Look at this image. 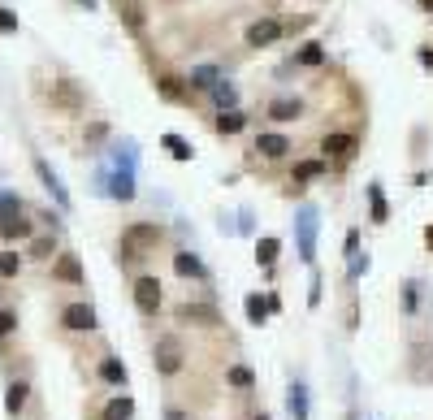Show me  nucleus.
I'll use <instances>...</instances> for the list:
<instances>
[{
	"instance_id": "5",
	"label": "nucleus",
	"mask_w": 433,
	"mask_h": 420,
	"mask_svg": "<svg viewBox=\"0 0 433 420\" xmlns=\"http://www.w3.org/2000/svg\"><path fill=\"white\" fill-rule=\"evenodd\" d=\"M135 308L143 316H156L160 312V282L156 278H135Z\"/></svg>"
},
{
	"instance_id": "43",
	"label": "nucleus",
	"mask_w": 433,
	"mask_h": 420,
	"mask_svg": "<svg viewBox=\"0 0 433 420\" xmlns=\"http://www.w3.org/2000/svg\"><path fill=\"white\" fill-rule=\"evenodd\" d=\"M165 420H186V416H182L178 408H169V412H165Z\"/></svg>"
},
{
	"instance_id": "7",
	"label": "nucleus",
	"mask_w": 433,
	"mask_h": 420,
	"mask_svg": "<svg viewBox=\"0 0 433 420\" xmlns=\"http://www.w3.org/2000/svg\"><path fill=\"white\" fill-rule=\"evenodd\" d=\"M282 35H286V30H282V18H260V22L247 26V44H251V48H269V44H278Z\"/></svg>"
},
{
	"instance_id": "6",
	"label": "nucleus",
	"mask_w": 433,
	"mask_h": 420,
	"mask_svg": "<svg viewBox=\"0 0 433 420\" xmlns=\"http://www.w3.org/2000/svg\"><path fill=\"white\" fill-rule=\"evenodd\" d=\"M100 178H108V187H104V191H108L113 200H122V204H131V200H135V169H117V165H113V169H104Z\"/></svg>"
},
{
	"instance_id": "18",
	"label": "nucleus",
	"mask_w": 433,
	"mask_h": 420,
	"mask_svg": "<svg viewBox=\"0 0 433 420\" xmlns=\"http://www.w3.org/2000/svg\"><path fill=\"white\" fill-rule=\"evenodd\" d=\"M13 217H22V195L18 191H0V225Z\"/></svg>"
},
{
	"instance_id": "46",
	"label": "nucleus",
	"mask_w": 433,
	"mask_h": 420,
	"mask_svg": "<svg viewBox=\"0 0 433 420\" xmlns=\"http://www.w3.org/2000/svg\"><path fill=\"white\" fill-rule=\"evenodd\" d=\"M256 420H269V416H256Z\"/></svg>"
},
{
	"instance_id": "41",
	"label": "nucleus",
	"mask_w": 433,
	"mask_h": 420,
	"mask_svg": "<svg viewBox=\"0 0 433 420\" xmlns=\"http://www.w3.org/2000/svg\"><path fill=\"white\" fill-rule=\"evenodd\" d=\"M403 303H407V312H416V282L403 286Z\"/></svg>"
},
{
	"instance_id": "40",
	"label": "nucleus",
	"mask_w": 433,
	"mask_h": 420,
	"mask_svg": "<svg viewBox=\"0 0 433 420\" xmlns=\"http://www.w3.org/2000/svg\"><path fill=\"white\" fill-rule=\"evenodd\" d=\"M308 303H312V308L320 303V273H316V269H312V290H308Z\"/></svg>"
},
{
	"instance_id": "13",
	"label": "nucleus",
	"mask_w": 433,
	"mask_h": 420,
	"mask_svg": "<svg viewBox=\"0 0 433 420\" xmlns=\"http://www.w3.org/2000/svg\"><path fill=\"white\" fill-rule=\"evenodd\" d=\"M368 208H373V221L386 225L390 221V204H386V191H381L377 182H368Z\"/></svg>"
},
{
	"instance_id": "24",
	"label": "nucleus",
	"mask_w": 433,
	"mask_h": 420,
	"mask_svg": "<svg viewBox=\"0 0 433 420\" xmlns=\"http://www.w3.org/2000/svg\"><path fill=\"white\" fill-rule=\"evenodd\" d=\"M0 238H5V243H13V238H30V221L26 217L5 221V225H0Z\"/></svg>"
},
{
	"instance_id": "36",
	"label": "nucleus",
	"mask_w": 433,
	"mask_h": 420,
	"mask_svg": "<svg viewBox=\"0 0 433 420\" xmlns=\"http://www.w3.org/2000/svg\"><path fill=\"white\" fill-rule=\"evenodd\" d=\"M52 251H57V243H52V238H35V243H30V256H39V260H48Z\"/></svg>"
},
{
	"instance_id": "37",
	"label": "nucleus",
	"mask_w": 433,
	"mask_h": 420,
	"mask_svg": "<svg viewBox=\"0 0 433 420\" xmlns=\"http://www.w3.org/2000/svg\"><path fill=\"white\" fill-rule=\"evenodd\" d=\"M122 18H126V26H131V30H139V26H143V13H139V5H122Z\"/></svg>"
},
{
	"instance_id": "44",
	"label": "nucleus",
	"mask_w": 433,
	"mask_h": 420,
	"mask_svg": "<svg viewBox=\"0 0 433 420\" xmlns=\"http://www.w3.org/2000/svg\"><path fill=\"white\" fill-rule=\"evenodd\" d=\"M425 243H429V251H433V225H429V230H425Z\"/></svg>"
},
{
	"instance_id": "10",
	"label": "nucleus",
	"mask_w": 433,
	"mask_h": 420,
	"mask_svg": "<svg viewBox=\"0 0 433 420\" xmlns=\"http://www.w3.org/2000/svg\"><path fill=\"white\" fill-rule=\"evenodd\" d=\"M320 148H325L329 160H351L360 143H356V135H325V143H320Z\"/></svg>"
},
{
	"instance_id": "35",
	"label": "nucleus",
	"mask_w": 433,
	"mask_h": 420,
	"mask_svg": "<svg viewBox=\"0 0 433 420\" xmlns=\"http://www.w3.org/2000/svg\"><path fill=\"white\" fill-rule=\"evenodd\" d=\"M13 330H18V312H13V308H0V338H9Z\"/></svg>"
},
{
	"instance_id": "12",
	"label": "nucleus",
	"mask_w": 433,
	"mask_h": 420,
	"mask_svg": "<svg viewBox=\"0 0 433 420\" xmlns=\"http://www.w3.org/2000/svg\"><path fill=\"white\" fill-rule=\"evenodd\" d=\"M208 95H213V104H217L221 113L238 104V91H234V83H230V78H217V83L208 87Z\"/></svg>"
},
{
	"instance_id": "38",
	"label": "nucleus",
	"mask_w": 433,
	"mask_h": 420,
	"mask_svg": "<svg viewBox=\"0 0 433 420\" xmlns=\"http://www.w3.org/2000/svg\"><path fill=\"white\" fill-rule=\"evenodd\" d=\"M360 256V230H347V260Z\"/></svg>"
},
{
	"instance_id": "19",
	"label": "nucleus",
	"mask_w": 433,
	"mask_h": 420,
	"mask_svg": "<svg viewBox=\"0 0 433 420\" xmlns=\"http://www.w3.org/2000/svg\"><path fill=\"white\" fill-rule=\"evenodd\" d=\"M256 148H260V156L278 160V156H286V148H291V143H286V135H260V143H256Z\"/></svg>"
},
{
	"instance_id": "22",
	"label": "nucleus",
	"mask_w": 433,
	"mask_h": 420,
	"mask_svg": "<svg viewBox=\"0 0 433 420\" xmlns=\"http://www.w3.org/2000/svg\"><path fill=\"white\" fill-rule=\"evenodd\" d=\"M100 377H104L108 385H117V390H122L126 381H131V373H126V364H122V360H104V364H100Z\"/></svg>"
},
{
	"instance_id": "21",
	"label": "nucleus",
	"mask_w": 433,
	"mask_h": 420,
	"mask_svg": "<svg viewBox=\"0 0 433 420\" xmlns=\"http://www.w3.org/2000/svg\"><path fill=\"white\" fill-rule=\"evenodd\" d=\"M269 117H273V122H295V117H303V104L299 100H273Z\"/></svg>"
},
{
	"instance_id": "16",
	"label": "nucleus",
	"mask_w": 433,
	"mask_h": 420,
	"mask_svg": "<svg viewBox=\"0 0 433 420\" xmlns=\"http://www.w3.org/2000/svg\"><path fill=\"white\" fill-rule=\"evenodd\" d=\"M217 78H226V74H221L217 66H195V70H191V78H186V83L195 87V91H208V87L217 83Z\"/></svg>"
},
{
	"instance_id": "11",
	"label": "nucleus",
	"mask_w": 433,
	"mask_h": 420,
	"mask_svg": "<svg viewBox=\"0 0 433 420\" xmlns=\"http://www.w3.org/2000/svg\"><path fill=\"white\" fill-rule=\"evenodd\" d=\"M286 412H291V420H308V385L303 381H295L291 385V394H286Z\"/></svg>"
},
{
	"instance_id": "20",
	"label": "nucleus",
	"mask_w": 433,
	"mask_h": 420,
	"mask_svg": "<svg viewBox=\"0 0 433 420\" xmlns=\"http://www.w3.org/2000/svg\"><path fill=\"white\" fill-rule=\"evenodd\" d=\"M243 126H247V117H243L238 108H226V113H217V131H221V135H238Z\"/></svg>"
},
{
	"instance_id": "29",
	"label": "nucleus",
	"mask_w": 433,
	"mask_h": 420,
	"mask_svg": "<svg viewBox=\"0 0 433 420\" xmlns=\"http://www.w3.org/2000/svg\"><path fill=\"white\" fill-rule=\"evenodd\" d=\"M325 173V160H299L295 165V182H312V178Z\"/></svg>"
},
{
	"instance_id": "2",
	"label": "nucleus",
	"mask_w": 433,
	"mask_h": 420,
	"mask_svg": "<svg viewBox=\"0 0 433 420\" xmlns=\"http://www.w3.org/2000/svg\"><path fill=\"white\" fill-rule=\"evenodd\" d=\"M316 225H320V213H316L312 204H303V208H299V217H295L299 260H303V265H312V260H316Z\"/></svg>"
},
{
	"instance_id": "9",
	"label": "nucleus",
	"mask_w": 433,
	"mask_h": 420,
	"mask_svg": "<svg viewBox=\"0 0 433 420\" xmlns=\"http://www.w3.org/2000/svg\"><path fill=\"white\" fill-rule=\"evenodd\" d=\"M52 278L70 282V286H83V265H78V256H74V251H61L57 260H52Z\"/></svg>"
},
{
	"instance_id": "31",
	"label": "nucleus",
	"mask_w": 433,
	"mask_h": 420,
	"mask_svg": "<svg viewBox=\"0 0 433 420\" xmlns=\"http://www.w3.org/2000/svg\"><path fill=\"white\" fill-rule=\"evenodd\" d=\"M57 104H66V108H83V95H78V91L66 83V78H61V83H57Z\"/></svg>"
},
{
	"instance_id": "15",
	"label": "nucleus",
	"mask_w": 433,
	"mask_h": 420,
	"mask_svg": "<svg viewBox=\"0 0 433 420\" xmlns=\"http://www.w3.org/2000/svg\"><path fill=\"white\" fill-rule=\"evenodd\" d=\"M26 394H30V385L26 381H9V394H5V412L9 416H18L26 408Z\"/></svg>"
},
{
	"instance_id": "30",
	"label": "nucleus",
	"mask_w": 433,
	"mask_h": 420,
	"mask_svg": "<svg viewBox=\"0 0 433 420\" xmlns=\"http://www.w3.org/2000/svg\"><path fill=\"white\" fill-rule=\"evenodd\" d=\"M226 377H230L234 390H251V385H256V373H251V368H243V364H234Z\"/></svg>"
},
{
	"instance_id": "45",
	"label": "nucleus",
	"mask_w": 433,
	"mask_h": 420,
	"mask_svg": "<svg viewBox=\"0 0 433 420\" xmlns=\"http://www.w3.org/2000/svg\"><path fill=\"white\" fill-rule=\"evenodd\" d=\"M78 5H83V9H91V5H95V0H78Z\"/></svg>"
},
{
	"instance_id": "34",
	"label": "nucleus",
	"mask_w": 433,
	"mask_h": 420,
	"mask_svg": "<svg viewBox=\"0 0 433 420\" xmlns=\"http://www.w3.org/2000/svg\"><path fill=\"white\" fill-rule=\"evenodd\" d=\"M104 139H108V126H104V122H91V126H87V143H91L95 152H100V143H104Z\"/></svg>"
},
{
	"instance_id": "32",
	"label": "nucleus",
	"mask_w": 433,
	"mask_h": 420,
	"mask_svg": "<svg viewBox=\"0 0 433 420\" xmlns=\"http://www.w3.org/2000/svg\"><path fill=\"white\" fill-rule=\"evenodd\" d=\"M22 273V256L18 251H0V278H18Z\"/></svg>"
},
{
	"instance_id": "14",
	"label": "nucleus",
	"mask_w": 433,
	"mask_h": 420,
	"mask_svg": "<svg viewBox=\"0 0 433 420\" xmlns=\"http://www.w3.org/2000/svg\"><path fill=\"white\" fill-rule=\"evenodd\" d=\"M178 316H182V321H200V325H217V312L208 308V303H182Z\"/></svg>"
},
{
	"instance_id": "4",
	"label": "nucleus",
	"mask_w": 433,
	"mask_h": 420,
	"mask_svg": "<svg viewBox=\"0 0 433 420\" xmlns=\"http://www.w3.org/2000/svg\"><path fill=\"white\" fill-rule=\"evenodd\" d=\"M35 173H39V182L48 187V195L57 200V208H61V213H70V191H66V182H61V178H57V169L48 165L44 156H35Z\"/></svg>"
},
{
	"instance_id": "28",
	"label": "nucleus",
	"mask_w": 433,
	"mask_h": 420,
	"mask_svg": "<svg viewBox=\"0 0 433 420\" xmlns=\"http://www.w3.org/2000/svg\"><path fill=\"white\" fill-rule=\"evenodd\" d=\"M295 61H299V66H320V61H325V48H320L316 39H308V44L299 48V57H295Z\"/></svg>"
},
{
	"instance_id": "42",
	"label": "nucleus",
	"mask_w": 433,
	"mask_h": 420,
	"mask_svg": "<svg viewBox=\"0 0 433 420\" xmlns=\"http://www.w3.org/2000/svg\"><path fill=\"white\" fill-rule=\"evenodd\" d=\"M421 66H425V70H433V48H421Z\"/></svg>"
},
{
	"instance_id": "27",
	"label": "nucleus",
	"mask_w": 433,
	"mask_h": 420,
	"mask_svg": "<svg viewBox=\"0 0 433 420\" xmlns=\"http://www.w3.org/2000/svg\"><path fill=\"white\" fill-rule=\"evenodd\" d=\"M243 308H247V321H251V325H264V316H269V303H264L260 295H247V299H243Z\"/></svg>"
},
{
	"instance_id": "8",
	"label": "nucleus",
	"mask_w": 433,
	"mask_h": 420,
	"mask_svg": "<svg viewBox=\"0 0 433 420\" xmlns=\"http://www.w3.org/2000/svg\"><path fill=\"white\" fill-rule=\"evenodd\" d=\"M61 321H66V330H74V334H91L95 325H100L91 303H70V308L61 312Z\"/></svg>"
},
{
	"instance_id": "26",
	"label": "nucleus",
	"mask_w": 433,
	"mask_h": 420,
	"mask_svg": "<svg viewBox=\"0 0 433 420\" xmlns=\"http://www.w3.org/2000/svg\"><path fill=\"white\" fill-rule=\"evenodd\" d=\"M278 251H282V243H278V238H260V243H256V265H273L278 260Z\"/></svg>"
},
{
	"instance_id": "23",
	"label": "nucleus",
	"mask_w": 433,
	"mask_h": 420,
	"mask_svg": "<svg viewBox=\"0 0 433 420\" xmlns=\"http://www.w3.org/2000/svg\"><path fill=\"white\" fill-rule=\"evenodd\" d=\"M131 416H135V399L131 394H122V399H113L104 408V420H131Z\"/></svg>"
},
{
	"instance_id": "39",
	"label": "nucleus",
	"mask_w": 433,
	"mask_h": 420,
	"mask_svg": "<svg viewBox=\"0 0 433 420\" xmlns=\"http://www.w3.org/2000/svg\"><path fill=\"white\" fill-rule=\"evenodd\" d=\"M0 30H18V13H9V9H0Z\"/></svg>"
},
{
	"instance_id": "17",
	"label": "nucleus",
	"mask_w": 433,
	"mask_h": 420,
	"mask_svg": "<svg viewBox=\"0 0 433 420\" xmlns=\"http://www.w3.org/2000/svg\"><path fill=\"white\" fill-rule=\"evenodd\" d=\"M173 269H178V278H204L200 256H191V251H178V256H173Z\"/></svg>"
},
{
	"instance_id": "3",
	"label": "nucleus",
	"mask_w": 433,
	"mask_h": 420,
	"mask_svg": "<svg viewBox=\"0 0 433 420\" xmlns=\"http://www.w3.org/2000/svg\"><path fill=\"white\" fill-rule=\"evenodd\" d=\"M152 364H156V373L160 377H173L182 368V343H178V334H165V338H156V355H152Z\"/></svg>"
},
{
	"instance_id": "25",
	"label": "nucleus",
	"mask_w": 433,
	"mask_h": 420,
	"mask_svg": "<svg viewBox=\"0 0 433 420\" xmlns=\"http://www.w3.org/2000/svg\"><path fill=\"white\" fill-rule=\"evenodd\" d=\"M160 143L169 148V156H173V160H191V156H195V148H191V143H186L182 135H165Z\"/></svg>"
},
{
	"instance_id": "33",
	"label": "nucleus",
	"mask_w": 433,
	"mask_h": 420,
	"mask_svg": "<svg viewBox=\"0 0 433 420\" xmlns=\"http://www.w3.org/2000/svg\"><path fill=\"white\" fill-rule=\"evenodd\" d=\"M156 91L165 95V100H182V83H178V78H169V74L156 78Z\"/></svg>"
},
{
	"instance_id": "1",
	"label": "nucleus",
	"mask_w": 433,
	"mask_h": 420,
	"mask_svg": "<svg viewBox=\"0 0 433 420\" xmlns=\"http://www.w3.org/2000/svg\"><path fill=\"white\" fill-rule=\"evenodd\" d=\"M156 238H160V230L152 221H135V225H126L122 230V260L131 265L135 256H143V247H156Z\"/></svg>"
}]
</instances>
